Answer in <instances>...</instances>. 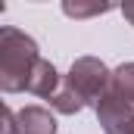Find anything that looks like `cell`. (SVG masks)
Here are the masks:
<instances>
[{"label":"cell","instance_id":"obj_1","mask_svg":"<svg viewBox=\"0 0 134 134\" xmlns=\"http://www.w3.org/2000/svg\"><path fill=\"white\" fill-rule=\"evenodd\" d=\"M37 59H41L37 44L25 31L13 25L0 28V87L6 94L28 87V78H31V69L37 66Z\"/></svg>","mask_w":134,"mask_h":134},{"label":"cell","instance_id":"obj_2","mask_svg":"<svg viewBox=\"0 0 134 134\" xmlns=\"http://www.w3.org/2000/svg\"><path fill=\"white\" fill-rule=\"evenodd\" d=\"M66 81L84 97V103H100V97L112 87V72L106 69L103 59L97 56H81V59H75L72 69H69Z\"/></svg>","mask_w":134,"mask_h":134},{"label":"cell","instance_id":"obj_3","mask_svg":"<svg viewBox=\"0 0 134 134\" xmlns=\"http://www.w3.org/2000/svg\"><path fill=\"white\" fill-rule=\"evenodd\" d=\"M97 122L106 134H134V106L109 87L97 103Z\"/></svg>","mask_w":134,"mask_h":134},{"label":"cell","instance_id":"obj_4","mask_svg":"<svg viewBox=\"0 0 134 134\" xmlns=\"http://www.w3.org/2000/svg\"><path fill=\"white\" fill-rule=\"evenodd\" d=\"M25 91H31L34 97L50 100V97L59 91V75H56V66H53L50 59H37V66L31 69V78H28V87H25Z\"/></svg>","mask_w":134,"mask_h":134},{"label":"cell","instance_id":"obj_5","mask_svg":"<svg viewBox=\"0 0 134 134\" xmlns=\"http://www.w3.org/2000/svg\"><path fill=\"white\" fill-rule=\"evenodd\" d=\"M19 115V134H56V119L44 106H25Z\"/></svg>","mask_w":134,"mask_h":134},{"label":"cell","instance_id":"obj_6","mask_svg":"<svg viewBox=\"0 0 134 134\" xmlns=\"http://www.w3.org/2000/svg\"><path fill=\"white\" fill-rule=\"evenodd\" d=\"M122 6V0H63V13L69 19H94Z\"/></svg>","mask_w":134,"mask_h":134},{"label":"cell","instance_id":"obj_7","mask_svg":"<svg viewBox=\"0 0 134 134\" xmlns=\"http://www.w3.org/2000/svg\"><path fill=\"white\" fill-rule=\"evenodd\" d=\"M50 106H53L56 112H63V115H75V112H81L87 103H84V97H81L69 81H63V84H59V91L50 97Z\"/></svg>","mask_w":134,"mask_h":134},{"label":"cell","instance_id":"obj_8","mask_svg":"<svg viewBox=\"0 0 134 134\" xmlns=\"http://www.w3.org/2000/svg\"><path fill=\"white\" fill-rule=\"evenodd\" d=\"M112 91L134 106V63H122L112 72Z\"/></svg>","mask_w":134,"mask_h":134},{"label":"cell","instance_id":"obj_9","mask_svg":"<svg viewBox=\"0 0 134 134\" xmlns=\"http://www.w3.org/2000/svg\"><path fill=\"white\" fill-rule=\"evenodd\" d=\"M3 134H19V115L9 106H3Z\"/></svg>","mask_w":134,"mask_h":134},{"label":"cell","instance_id":"obj_10","mask_svg":"<svg viewBox=\"0 0 134 134\" xmlns=\"http://www.w3.org/2000/svg\"><path fill=\"white\" fill-rule=\"evenodd\" d=\"M122 13H125L128 25H134V0H122Z\"/></svg>","mask_w":134,"mask_h":134},{"label":"cell","instance_id":"obj_11","mask_svg":"<svg viewBox=\"0 0 134 134\" xmlns=\"http://www.w3.org/2000/svg\"><path fill=\"white\" fill-rule=\"evenodd\" d=\"M34 3H44V0H34Z\"/></svg>","mask_w":134,"mask_h":134}]
</instances>
